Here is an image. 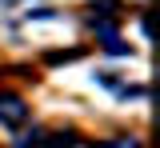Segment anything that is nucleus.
<instances>
[{"label":"nucleus","instance_id":"nucleus-1","mask_svg":"<svg viewBox=\"0 0 160 148\" xmlns=\"http://www.w3.org/2000/svg\"><path fill=\"white\" fill-rule=\"evenodd\" d=\"M28 120V108H24V100L20 96H0V124H8V128H16V124H24Z\"/></svg>","mask_w":160,"mask_h":148},{"label":"nucleus","instance_id":"nucleus-2","mask_svg":"<svg viewBox=\"0 0 160 148\" xmlns=\"http://www.w3.org/2000/svg\"><path fill=\"white\" fill-rule=\"evenodd\" d=\"M40 140H44L40 148H72V144H76V132H68V128H64V132H52V136H40Z\"/></svg>","mask_w":160,"mask_h":148},{"label":"nucleus","instance_id":"nucleus-3","mask_svg":"<svg viewBox=\"0 0 160 148\" xmlns=\"http://www.w3.org/2000/svg\"><path fill=\"white\" fill-rule=\"evenodd\" d=\"M16 148H40V132H32V136H20Z\"/></svg>","mask_w":160,"mask_h":148}]
</instances>
